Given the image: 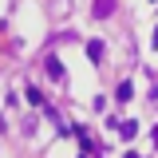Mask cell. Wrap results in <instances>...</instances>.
<instances>
[{
    "label": "cell",
    "instance_id": "6da1fadb",
    "mask_svg": "<svg viewBox=\"0 0 158 158\" xmlns=\"http://www.w3.org/2000/svg\"><path fill=\"white\" fill-rule=\"evenodd\" d=\"M87 56H91V59H103V44H99V40L87 44Z\"/></svg>",
    "mask_w": 158,
    "mask_h": 158
},
{
    "label": "cell",
    "instance_id": "7a4b0ae2",
    "mask_svg": "<svg viewBox=\"0 0 158 158\" xmlns=\"http://www.w3.org/2000/svg\"><path fill=\"white\" fill-rule=\"evenodd\" d=\"M111 8H115V0H99V4H95V16H107Z\"/></svg>",
    "mask_w": 158,
    "mask_h": 158
},
{
    "label": "cell",
    "instance_id": "3957f363",
    "mask_svg": "<svg viewBox=\"0 0 158 158\" xmlns=\"http://www.w3.org/2000/svg\"><path fill=\"white\" fill-rule=\"evenodd\" d=\"M48 75H56V79L63 75V67H59V59H48Z\"/></svg>",
    "mask_w": 158,
    "mask_h": 158
},
{
    "label": "cell",
    "instance_id": "277c9868",
    "mask_svg": "<svg viewBox=\"0 0 158 158\" xmlns=\"http://www.w3.org/2000/svg\"><path fill=\"white\" fill-rule=\"evenodd\" d=\"M127 158H138V154H127Z\"/></svg>",
    "mask_w": 158,
    "mask_h": 158
},
{
    "label": "cell",
    "instance_id": "5b68a950",
    "mask_svg": "<svg viewBox=\"0 0 158 158\" xmlns=\"http://www.w3.org/2000/svg\"><path fill=\"white\" fill-rule=\"evenodd\" d=\"M154 142H158V131H154Z\"/></svg>",
    "mask_w": 158,
    "mask_h": 158
}]
</instances>
